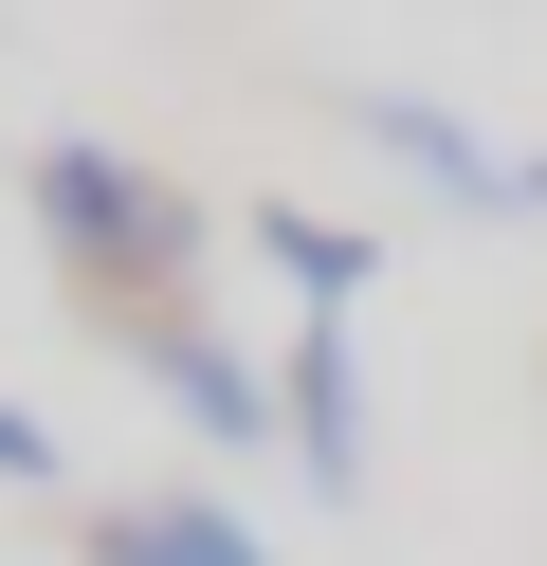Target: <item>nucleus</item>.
<instances>
[{
  "label": "nucleus",
  "instance_id": "1",
  "mask_svg": "<svg viewBox=\"0 0 547 566\" xmlns=\"http://www.w3.org/2000/svg\"><path fill=\"white\" fill-rule=\"evenodd\" d=\"M36 238H55L73 293L146 311V329H165V293L201 274V201H182L165 165H128V147H36Z\"/></svg>",
  "mask_w": 547,
  "mask_h": 566
},
{
  "label": "nucleus",
  "instance_id": "2",
  "mask_svg": "<svg viewBox=\"0 0 547 566\" xmlns=\"http://www.w3.org/2000/svg\"><path fill=\"white\" fill-rule=\"evenodd\" d=\"M347 128L401 165V184H438V201H474V220H529V165L493 147L474 111H438V92H347Z\"/></svg>",
  "mask_w": 547,
  "mask_h": 566
},
{
  "label": "nucleus",
  "instance_id": "3",
  "mask_svg": "<svg viewBox=\"0 0 547 566\" xmlns=\"http://www.w3.org/2000/svg\"><path fill=\"white\" fill-rule=\"evenodd\" d=\"M274 420H292V457H311V493H365V347H347V311H311V329L274 347Z\"/></svg>",
  "mask_w": 547,
  "mask_h": 566
},
{
  "label": "nucleus",
  "instance_id": "4",
  "mask_svg": "<svg viewBox=\"0 0 547 566\" xmlns=\"http://www.w3.org/2000/svg\"><path fill=\"white\" fill-rule=\"evenodd\" d=\"M146 384H165L201 439H238V457H255V439H292V420H274V366H255V347H219V329H182V311L146 329Z\"/></svg>",
  "mask_w": 547,
  "mask_h": 566
},
{
  "label": "nucleus",
  "instance_id": "5",
  "mask_svg": "<svg viewBox=\"0 0 547 566\" xmlns=\"http://www.w3.org/2000/svg\"><path fill=\"white\" fill-rule=\"evenodd\" d=\"M92 566H274V548L219 493H146V512H92Z\"/></svg>",
  "mask_w": 547,
  "mask_h": 566
},
{
  "label": "nucleus",
  "instance_id": "6",
  "mask_svg": "<svg viewBox=\"0 0 547 566\" xmlns=\"http://www.w3.org/2000/svg\"><path fill=\"white\" fill-rule=\"evenodd\" d=\"M238 238L274 256V293H292V311H347L365 274H383V238H365V220H311V201H255Z\"/></svg>",
  "mask_w": 547,
  "mask_h": 566
},
{
  "label": "nucleus",
  "instance_id": "7",
  "mask_svg": "<svg viewBox=\"0 0 547 566\" xmlns=\"http://www.w3.org/2000/svg\"><path fill=\"white\" fill-rule=\"evenodd\" d=\"M0 475H55V439H36V420H19V402H0Z\"/></svg>",
  "mask_w": 547,
  "mask_h": 566
},
{
  "label": "nucleus",
  "instance_id": "8",
  "mask_svg": "<svg viewBox=\"0 0 547 566\" xmlns=\"http://www.w3.org/2000/svg\"><path fill=\"white\" fill-rule=\"evenodd\" d=\"M529 220H547V165H529Z\"/></svg>",
  "mask_w": 547,
  "mask_h": 566
}]
</instances>
